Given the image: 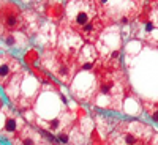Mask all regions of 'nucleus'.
<instances>
[{"label":"nucleus","mask_w":158,"mask_h":145,"mask_svg":"<svg viewBox=\"0 0 158 145\" xmlns=\"http://www.w3.org/2000/svg\"><path fill=\"white\" fill-rule=\"evenodd\" d=\"M97 91L94 99H106V107L118 111L128 91L127 76L120 66H106L97 63Z\"/></svg>","instance_id":"nucleus-1"},{"label":"nucleus","mask_w":158,"mask_h":145,"mask_svg":"<svg viewBox=\"0 0 158 145\" xmlns=\"http://www.w3.org/2000/svg\"><path fill=\"white\" fill-rule=\"evenodd\" d=\"M153 129L138 120H125L114 126L109 134V145H150Z\"/></svg>","instance_id":"nucleus-2"},{"label":"nucleus","mask_w":158,"mask_h":145,"mask_svg":"<svg viewBox=\"0 0 158 145\" xmlns=\"http://www.w3.org/2000/svg\"><path fill=\"white\" fill-rule=\"evenodd\" d=\"M40 62H41V66H43L44 71L51 73V76L59 79V81L65 85H70L74 74L79 71L76 58L63 54V52L59 50V49L44 50L41 58H40Z\"/></svg>","instance_id":"nucleus-3"},{"label":"nucleus","mask_w":158,"mask_h":145,"mask_svg":"<svg viewBox=\"0 0 158 145\" xmlns=\"http://www.w3.org/2000/svg\"><path fill=\"white\" fill-rule=\"evenodd\" d=\"M70 6H73L71 11L65 10L67 14V27H70L74 33L81 30L84 25H87L90 21H94L97 16H100V2H70Z\"/></svg>","instance_id":"nucleus-4"},{"label":"nucleus","mask_w":158,"mask_h":145,"mask_svg":"<svg viewBox=\"0 0 158 145\" xmlns=\"http://www.w3.org/2000/svg\"><path fill=\"white\" fill-rule=\"evenodd\" d=\"M2 10V29L5 33H18L25 32L27 29V19L24 11L15 2H0Z\"/></svg>","instance_id":"nucleus-5"},{"label":"nucleus","mask_w":158,"mask_h":145,"mask_svg":"<svg viewBox=\"0 0 158 145\" xmlns=\"http://www.w3.org/2000/svg\"><path fill=\"white\" fill-rule=\"evenodd\" d=\"M11 145H54L48 139V131L25 123L18 136L11 140Z\"/></svg>","instance_id":"nucleus-6"},{"label":"nucleus","mask_w":158,"mask_h":145,"mask_svg":"<svg viewBox=\"0 0 158 145\" xmlns=\"http://www.w3.org/2000/svg\"><path fill=\"white\" fill-rule=\"evenodd\" d=\"M24 66L10 52H0V87H3L16 73L22 71Z\"/></svg>","instance_id":"nucleus-7"},{"label":"nucleus","mask_w":158,"mask_h":145,"mask_svg":"<svg viewBox=\"0 0 158 145\" xmlns=\"http://www.w3.org/2000/svg\"><path fill=\"white\" fill-rule=\"evenodd\" d=\"M24 125H25V122L21 118V115L15 111L8 109L6 115H5V120H3V125L0 126V139L11 142L18 136V133L22 129Z\"/></svg>","instance_id":"nucleus-8"},{"label":"nucleus","mask_w":158,"mask_h":145,"mask_svg":"<svg viewBox=\"0 0 158 145\" xmlns=\"http://www.w3.org/2000/svg\"><path fill=\"white\" fill-rule=\"evenodd\" d=\"M98 52L94 49V44H85L81 47L79 54L76 57L77 70H92L98 63Z\"/></svg>","instance_id":"nucleus-9"},{"label":"nucleus","mask_w":158,"mask_h":145,"mask_svg":"<svg viewBox=\"0 0 158 145\" xmlns=\"http://www.w3.org/2000/svg\"><path fill=\"white\" fill-rule=\"evenodd\" d=\"M44 5V14L52 19V21H60L65 16V8H67V3L62 2H46Z\"/></svg>","instance_id":"nucleus-10"},{"label":"nucleus","mask_w":158,"mask_h":145,"mask_svg":"<svg viewBox=\"0 0 158 145\" xmlns=\"http://www.w3.org/2000/svg\"><path fill=\"white\" fill-rule=\"evenodd\" d=\"M142 106H144V111L147 112V115L152 118V122L158 125V101H144Z\"/></svg>","instance_id":"nucleus-11"},{"label":"nucleus","mask_w":158,"mask_h":145,"mask_svg":"<svg viewBox=\"0 0 158 145\" xmlns=\"http://www.w3.org/2000/svg\"><path fill=\"white\" fill-rule=\"evenodd\" d=\"M3 36V29H2V10H0V38Z\"/></svg>","instance_id":"nucleus-12"},{"label":"nucleus","mask_w":158,"mask_h":145,"mask_svg":"<svg viewBox=\"0 0 158 145\" xmlns=\"http://www.w3.org/2000/svg\"><path fill=\"white\" fill-rule=\"evenodd\" d=\"M2 107H3V99H2V96H0V111H2Z\"/></svg>","instance_id":"nucleus-13"}]
</instances>
